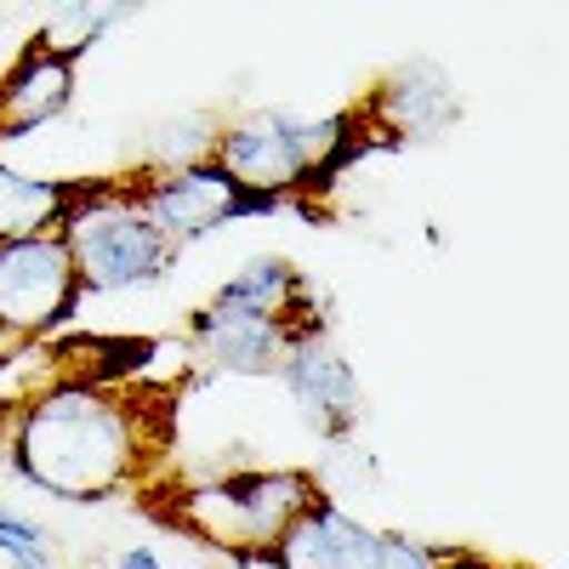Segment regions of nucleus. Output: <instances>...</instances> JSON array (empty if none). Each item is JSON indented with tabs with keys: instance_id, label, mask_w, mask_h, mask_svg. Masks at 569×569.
<instances>
[{
	"instance_id": "nucleus-1",
	"label": "nucleus",
	"mask_w": 569,
	"mask_h": 569,
	"mask_svg": "<svg viewBox=\"0 0 569 569\" xmlns=\"http://www.w3.org/2000/svg\"><path fill=\"white\" fill-rule=\"evenodd\" d=\"M166 393L114 382H52L12 421V467L58 501H109L137 485L142 461L166 439Z\"/></svg>"
},
{
	"instance_id": "nucleus-2",
	"label": "nucleus",
	"mask_w": 569,
	"mask_h": 569,
	"mask_svg": "<svg viewBox=\"0 0 569 569\" xmlns=\"http://www.w3.org/2000/svg\"><path fill=\"white\" fill-rule=\"evenodd\" d=\"M58 233L69 246L80 291H131V284L160 279L177 257L114 182H86Z\"/></svg>"
},
{
	"instance_id": "nucleus-3",
	"label": "nucleus",
	"mask_w": 569,
	"mask_h": 569,
	"mask_svg": "<svg viewBox=\"0 0 569 569\" xmlns=\"http://www.w3.org/2000/svg\"><path fill=\"white\" fill-rule=\"evenodd\" d=\"M319 501V479L308 472H240V479H217L188 490L182 525L233 552L240 563H268L273 541L297 525Z\"/></svg>"
},
{
	"instance_id": "nucleus-4",
	"label": "nucleus",
	"mask_w": 569,
	"mask_h": 569,
	"mask_svg": "<svg viewBox=\"0 0 569 569\" xmlns=\"http://www.w3.org/2000/svg\"><path fill=\"white\" fill-rule=\"evenodd\" d=\"M348 142V120H297V114H251L217 137V171L240 188L246 200L268 206L291 194L313 171H330V160Z\"/></svg>"
},
{
	"instance_id": "nucleus-5",
	"label": "nucleus",
	"mask_w": 569,
	"mask_h": 569,
	"mask_svg": "<svg viewBox=\"0 0 569 569\" xmlns=\"http://www.w3.org/2000/svg\"><path fill=\"white\" fill-rule=\"evenodd\" d=\"M74 297H80V279L63 233L0 240V342L46 337L52 325L69 319Z\"/></svg>"
},
{
	"instance_id": "nucleus-6",
	"label": "nucleus",
	"mask_w": 569,
	"mask_h": 569,
	"mask_svg": "<svg viewBox=\"0 0 569 569\" xmlns=\"http://www.w3.org/2000/svg\"><path fill=\"white\" fill-rule=\"evenodd\" d=\"M131 206L177 251L188 240H200V233L222 228L228 217H246L257 200H246L217 166H188V171H154V177H142L131 188Z\"/></svg>"
},
{
	"instance_id": "nucleus-7",
	"label": "nucleus",
	"mask_w": 569,
	"mask_h": 569,
	"mask_svg": "<svg viewBox=\"0 0 569 569\" xmlns=\"http://www.w3.org/2000/svg\"><path fill=\"white\" fill-rule=\"evenodd\" d=\"M279 376H284V388H291L302 421L313 427L319 439L342 445L353 433V421H359V376H353V365L330 342L302 337L291 353H284Z\"/></svg>"
},
{
	"instance_id": "nucleus-8",
	"label": "nucleus",
	"mask_w": 569,
	"mask_h": 569,
	"mask_svg": "<svg viewBox=\"0 0 569 569\" xmlns=\"http://www.w3.org/2000/svg\"><path fill=\"white\" fill-rule=\"evenodd\" d=\"M302 337L313 330H297L284 319H262V313H240V308H200L194 313V353H206L217 370H233V376H268L284 365Z\"/></svg>"
},
{
	"instance_id": "nucleus-9",
	"label": "nucleus",
	"mask_w": 569,
	"mask_h": 569,
	"mask_svg": "<svg viewBox=\"0 0 569 569\" xmlns=\"http://www.w3.org/2000/svg\"><path fill=\"white\" fill-rule=\"evenodd\" d=\"M273 569H370L376 563V530L359 525L337 501H313L268 552Z\"/></svg>"
},
{
	"instance_id": "nucleus-10",
	"label": "nucleus",
	"mask_w": 569,
	"mask_h": 569,
	"mask_svg": "<svg viewBox=\"0 0 569 569\" xmlns=\"http://www.w3.org/2000/svg\"><path fill=\"white\" fill-rule=\"evenodd\" d=\"M376 109H382V126L399 142H421V137H439L456 120V86L439 63L410 58L405 69H393L376 91Z\"/></svg>"
},
{
	"instance_id": "nucleus-11",
	"label": "nucleus",
	"mask_w": 569,
	"mask_h": 569,
	"mask_svg": "<svg viewBox=\"0 0 569 569\" xmlns=\"http://www.w3.org/2000/svg\"><path fill=\"white\" fill-rule=\"evenodd\" d=\"M69 91H74V63L29 46V52L18 58V69L0 80V142L29 137L34 126L58 120L69 109Z\"/></svg>"
},
{
	"instance_id": "nucleus-12",
	"label": "nucleus",
	"mask_w": 569,
	"mask_h": 569,
	"mask_svg": "<svg viewBox=\"0 0 569 569\" xmlns=\"http://www.w3.org/2000/svg\"><path fill=\"white\" fill-rule=\"evenodd\" d=\"M86 182H52V177H29L0 160V240H40L58 233L69 206L80 200Z\"/></svg>"
},
{
	"instance_id": "nucleus-13",
	"label": "nucleus",
	"mask_w": 569,
	"mask_h": 569,
	"mask_svg": "<svg viewBox=\"0 0 569 569\" xmlns=\"http://www.w3.org/2000/svg\"><path fill=\"white\" fill-rule=\"evenodd\" d=\"M302 297H308V284H302V273L284 262V257H251V262L217 291L222 308L262 313V319H284V325H297L291 313H297ZM297 330H308V325H297Z\"/></svg>"
},
{
	"instance_id": "nucleus-14",
	"label": "nucleus",
	"mask_w": 569,
	"mask_h": 569,
	"mask_svg": "<svg viewBox=\"0 0 569 569\" xmlns=\"http://www.w3.org/2000/svg\"><path fill=\"white\" fill-rule=\"evenodd\" d=\"M217 137H222V126H217L211 114H177V120H160V126L149 131V160H154L160 171L211 166Z\"/></svg>"
},
{
	"instance_id": "nucleus-15",
	"label": "nucleus",
	"mask_w": 569,
	"mask_h": 569,
	"mask_svg": "<svg viewBox=\"0 0 569 569\" xmlns=\"http://www.w3.org/2000/svg\"><path fill=\"white\" fill-rule=\"evenodd\" d=\"M126 12L120 7H63L52 23L40 29V52H52V58H63V63H74V52H86L91 40H98L109 23H120Z\"/></svg>"
},
{
	"instance_id": "nucleus-16",
	"label": "nucleus",
	"mask_w": 569,
	"mask_h": 569,
	"mask_svg": "<svg viewBox=\"0 0 569 569\" xmlns=\"http://www.w3.org/2000/svg\"><path fill=\"white\" fill-rule=\"evenodd\" d=\"M0 552H7L12 563L18 558H52V547H46V530L34 525V518H23L18 507L0 501Z\"/></svg>"
},
{
	"instance_id": "nucleus-17",
	"label": "nucleus",
	"mask_w": 569,
	"mask_h": 569,
	"mask_svg": "<svg viewBox=\"0 0 569 569\" xmlns=\"http://www.w3.org/2000/svg\"><path fill=\"white\" fill-rule=\"evenodd\" d=\"M370 569H439V558L416 547L410 536H376V563Z\"/></svg>"
},
{
	"instance_id": "nucleus-18",
	"label": "nucleus",
	"mask_w": 569,
	"mask_h": 569,
	"mask_svg": "<svg viewBox=\"0 0 569 569\" xmlns=\"http://www.w3.org/2000/svg\"><path fill=\"white\" fill-rule=\"evenodd\" d=\"M120 569H160V558H154L149 547H126V552H120Z\"/></svg>"
}]
</instances>
